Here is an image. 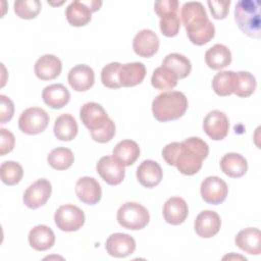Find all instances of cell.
<instances>
[{
    "mask_svg": "<svg viewBox=\"0 0 261 261\" xmlns=\"http://www.w3.org/2000/svg\"><path fill=\"white\" fill-rule=\"evenodd\" d=\"M162 157L167 164L175 166L185 175H194L202 167L209 154L208 144L198 137H190L184 142H172L162 149Z\"/></svg>",
    "mask_w": 261,
    "mask_h": 261,
    "instance_id": "6da1fadb",
    "label": "cell"
},
{
    "mask_svg": "<svg viewBox=\"0 0 261 261\" xmlns=\"http://www.w3.org/2000/svg\"><path fill=\"white\" fill-rule=\"evenodd\" d=\"M188 109V99L179 91L163 92L152 102L154 117L160 122L175 120L181 117Z\"/></svg>",
    "mask_w": 261,
    "mask_h": 261,
    "instance_id": "7a4b0ae2",
    "label": "cell"
},
{
    "mask_svg": "<svg viewBox=\"0 0 261 261\" xmlns=\"http://www.w3.org/2000/svg\"><path fill=\"white\" fill-rule=\"evenodd\" d=\"M234 21L245 35L259 39L261 37L260 1H239L234 7Z\"/></svg>",
    "mask_w": 261,
    "mask_h": 261,
    "instance_id": "3957f363",
    "label": "cell"
},
{
    "mask_svg": "<svg viewBox=\"0 0 261 261\" xmlns=\"http://www.w3.org/2000/svg\"><path fill=\"white\" fill-rule=\"evenodd\" d=\"M116 218L122 227L139 230L149 223L150 215L147 208L143 205L137 202H126L119 207Z\"/></svg>",
    "mask_w": 261,
    "mask_h": 261,
    "instance_id": "277c9868",
    "label": "cell"
},
{
    "mask_svg": "<svg viewBox=\"0 0 261 261\" xmlns=\"http://www.w3.org/2000/svg\"><path fill=\"white\" fill-rule=\"evenodd\" d=\"M80 118L83 124L90 130V134L106 127L113 121L109 118L102 105L96 102L84 104L80 109Z\"/></svg>",
    "mask_w": 261,
    "mask_h": 261,
    "instance_id": "5b68a950",
    "label": "cell"
},
{
    "mask_svg": "<svg viewBox=\"0 0 261 261\" xmlns=\"http://www.w3.org/2000/svg\"><path fill=\"white\" fill-rule=\"evenodd\" d=\"M54 221L62 231H76L85 223V214L77 206L65 204L55 211Z\"/></svg>",
    "mask_w": 261,
    "mask_h": 261,
    "instance_id": "8992f818",
    "label": "cell"
},
{
    "mask_svg": "<svg viewBox=\"0 0 261 261\" xmlns=\"http://www.w3.org/2000/svg\"><path fill=\"white\" fill-rule=\"evenodd\" d=\"M48 123L49 115L40 107L27 108L18 118V127L27 135H38L44 132Z\"/></svg>",
    "mask_w": 261,
    "mask_h": 261,
    "instance_id": "52a82bcc",
    "label": "cell"
},
{
    "mask_svg": "<svg viewBox=\"0 0 261 261\" xmlns=\"http://www.w3.org/2000/svg\"><path fill=\"white\" fill-rule=\"evenodd\" d=\"M101 5V1H72L66 7V19L73 27H84L91 21L92 12L97 11Z\"/></svg>",
    "mask_w": 261,
    "mask_h": 261,
    "instance_id": "ba28073f",
    "label": "cell"
},
{
    "mask_svg": "<svg viewBox=\"0 0 261 261\" xmlns=\"http://www.w3.org/2000/svg\"><path fill=\"white\" fill-rule=\"evenodd\" d=\"M124 165L113 155H106L100 158L96 165L97 172L110 186L119 185L125 175Z\"/></svg>",
    "mask_w": 261,
    "mask_h": 261,
    "instance_id": "9c48e42d",
    "label": "cell"
},
{
    "mask_svg": "<svg viewBox=\"0 0 261 261\" xmlns=\"http://www.w3.org/2000/svg\"><path fill=\"white\" fill-rule=\"evenodd\" d=\"M52 193L51 182L46 178H40L33 182L23 194V203L30 209H37L46 204Z\"/></svg>",
    "mask_w": 261,
    "mask_h": 261,
    "instance_id": "30bf717a",
    "label": "cell"
},
{
    "mask_svg": "<svg viewBox=\"0 0 261 261\" xmlns=\"http://www.w3.org/2000/svg\"><path fill=\"white\" fill-rule=\"evenodd\" d=\"M200 193L206 203L218 205L226 199L228 187L222 178L218 176H208L202 181Z\"/></svg>",
    "mask_w": 261,
    "mask_h": 261,
    "instance_id": "8fae6325",
    "label": "cell"
},
{
    "mask_svg": "<svg viewBox=\"0 0 261 261\" xmlns=\"http://www.w3.org/2000/svg\"><path fill=\"white\" fill-rule=\"evenodd\" d=\"M203 128L210 139L214 141L223 140L228 134V118L222 111L212 110L205 116Z\"/></svg>",
    "mask_w": 261,
    "mask_h": 261,
    "instance_id": "7c38bea8",
    "label": "cell"
},
{
    "mask_svg": "<svg viewBox=\"0 0 261 261\" xmlns=\"http://www.w3.org/2000/svg\"><path fill=\"white\" fill-rule=\"evenodd\" d=\"M105 248L110 256L124 258L134 253L136 249V241L127 233L115 232L108 237Z\"/></svg>",
    "mask_w": 261,
    "mask_h": 261,
    "instance_id": "4fadbf2b",
    "label": "cell"
},
{
    "mask_svg": "<svg viewBox=\"0 0 261 261\" xmlns=\"http://www.w3.org/2000/svg\"><path fill=\"white\" fill-rule=\"evenodd\" d=\"M133 49L140 57H151L159 49V38L152 30H141L133 40Z\"/></svg>",
    "mask_w": 261,
    "mask_h": 261,
    "instance_id": "5bb4252c",
    "label": "cell"
},
{
    "mask_svg": "<svg viewBox=\"0 0 261 261\" xmlns=\"http://www.w3.org/2000/svg\"><path fill=\"white\" fill-rule=\"evenodd\" d=\"M221 220L219 215L215 211L204 210L201 211L194 223L196 233L204 239L214 237L220 229Z\"/></svg>",
    "mask_w": 261,
    "mask_h": 261,
    "instance_id": "9a60e30c",
    "label": "cell"
},
{
    "mask_svg": "<svg viewBox=\"0 0 261 261\" xmlns=\"http://www.w3.org/2000/svg\"><path fill=\"white\" fill-rule=\"evenodd\" d=\"M75 194L83 203L95 205L101 200L102 189L94 177L83 176L79 178L75 184Z\"/></svg>",
    "mask_w": 261,
    "mask_h": 261,
    "instance_id": "2e32d148",
    "label": "cell"
},
{
    "mask_svg": "<svg viewBox=\"0 0 261 261\" xmlns=\"http://www.w3.org/2000/svg\"><path fill=\"white\" fill-rule=\"evenodd\" d=\"M68 84L76 92L88 91L95 82L94 70L86 64H77L68 72Z\"/></svg>",
    "mask_w": 261,
    "mask_h": 261,
    "instance_id": "e0dca14e",
    "label": "cell"
},
{
    "mask_svg": "<svg viewBox=\"0 0 261 261\" xmlns=\"http://www.w3.org/2000/svg\"><path fill=\"white\" fill-rule=\"evenodd\" d=\"M34 69L38 79L42 81H51L61 73L62 63L55 55L45 54L36 61Z\"/></svg>",
    "mask_w": 261,
    "mask_h": 261,
    "instance_id": "ac0fdd59",
    "label": "cell"
},
{
    "mask_svg": "<svg viewBox=\"0 0 261 261\" xmlns=\"http://www.w3.org/2000/svg\"><path fill=\"white\" fill-rule=\"evenodd\" d=\"M162 213L167 223L172 225L181 224L189 214L188 204L180 197H171L165 202Z\"/></svg>",
    "mask_w": 261,
    "mask_h": 261,
    "instance_id": "d6986e66",
    "label": "cell"
},
{
    "mask_svg": "<svg viewBox=\"0 0 261 261\" xmlns=\"http://www.w3.org/2000/svg\"><path fill=\"white\" fill-rule=\"evenodd\" d=\"M137 178L145 188H154L160 184L163 172L161 166L154 160H144L137 168Z\"/></svg>",
    "mask_w": 261,
    "mask_h": 261,
    "instance_id": "ffe728a7",
    "label": "cell"
},
{
    "mask_svg": "<svg viewBox=\"0 0 261 261\" xmlns=\"http://www.w3.org/2000/svg\"><path fill=\"white\" fill-rule=\"evenodd\" d=\"M236 245L244 252L251 255H260L261 232L256 227L242 229L234 239Z\"/></svg>",
    "mask_w": 261,
    "mask_h": 261,
    "instance_id": "44dd1931",
    "label": "cell"
},
{
    "mask_svg": "<svg viewBox=\"0 0 261 261\" xmlns=\"http://www.w3.org/2000/svg\"><path fill=\"white\" fill-rule=\"evenodd\" d=\"M42 98L46 105L52 109L64 107L70 99V93L62 84H52L44 88Z\"/></svg>",
    "mask_w": 261,
    "mask_h": 261,
    "instance_id": "7402d4cb",
    "label": "cell"
},
{
    "mask_svg": "<svg viewBox=\"0 0 261 261\" xmlns=\"http://www.w3.org/2000/svg\"><path fill=\"white\" fill-rule=\"evenodd\" d=\"M146 76V67L142 62L121 64L118 71V80L121 87H134L143 82Z\"/></svg>",
    "mask_w": 261,
    "mask_h": 261,
    "instance_id": "603a6c76",
    "label": "cell"
},
{
    "mask_svg": "<svg viewBox=\"0 0 261 261\" xmlns=\"http://www.w3.org/2000/svg\"><path fill=\"white\" fill-rule=\"evenodd\" d=\"M29 243L37 251H47L55 244V234L50 227L40 224L30 230Z\"/></svg>",
    "mask_w": 261,
    "mask_h": 261,
    "instance_id": "cb8c5ba5",
    "label": "cell"
},
{
    "mask_svg": "<svg viewBox=\"0 0 261 261\" xmlns=\"http://www.w3.org/2000/svg\"><path fill=\"white\" fill-rule=\"evenodd\" d=\"M220 168L229 177L238 178L245 175L248 170V162L239 153H227L220 160Z\"/></svg>",
    "mask_w": 261,
    "mask_h": 261,
    "instance_id": "d4e9b609",
    "label": "cell"
},
{
    "mask_svg": "<svg viewBox=\"0 0 261 261\" xmlns=\"http://www.w3.org/2000/svg\"><path fill=\"white\" fill-rule=\"evenodd\" d=\"M205 61L209 68L220 70L230 64L231 53L225 45L215 44L206 51Z\"/></svg>",
    "mask_w": 261,
    "mask_h": 261,
    "instance_id": "484cf974",
    "label": "cell"
},
{
    "mask_svg": "<svg viewBox=\"0 0 261 261\" xmlns=\"http://www.w3.org/2000/svg\"><path fill=\"white\" fill-rule=\"evenodd\" d=\"M77 130V122L71 114L63 113L55 119L53 132L58 140L71 141L76 137Z\"/></svg>",
    "mask_w": 261,
    "mask_h": 261,
    "instance_id": "4316f807",
    "label": "cell"
},
{
    "mask_svg": "<svg viewBox=\"0 0 261 261\" xmlns=\"http://www.w3.org/2000/svg\"><path fill=\"white\" fill-rule=\"evenodd\" d=\"M113 156L124 166L133 165L140 156V147L133 140H122L115 145Z\"/></svg>",
    "mask_w": 261,
    "mask_h": 261,
    "instance_id": "83f0119b",
    "label": "cell"
},
{
    "mask_svg": "<svg viewBox=\"0 0 261 261\" xmlns=\"http://www.w3.org/2000/svg\"><path fill=\"white\" fill-rule=\"evenodd\" d=\"M162 66L170 69L177 79L187 77L192 70L190 59L179 53H170L166 55L162 61Z\"/></svg>",
    "mask_w": 261,
    "mask_h": 261,
    "instance_id": "f1b7e54d",
    "label": "cell"
},
{
    "mask_svg": "<svg viewBox=\"0 0 261 261\" xmlns=\"http://www.w3.org/2000/svg\"><path fill=\"white\" fill-rule=\"evenodd\" d=\"M256 86V79L249 71L234 72L233 94H236L238 97L246 98L251 96L254 93Z\"/></svg>",
    "mask_w": 261,
    "mask_h": 261,
    "instance_id": "f546056e",
    "label": "cell"
},
{
    "mask_svg": "<svg viewBox=\"0 0 261 261\" xmlns=\"http://www.w3.org/2000/svg\"><path fill=\"white\" fill-rule=\"evenodd\" d=\"M47 161L52 168L56 170H65L72 165L74 156L70 149L65 147H57L49 153Z\"/></svg>",
    "mask_w": 261,
    "mask_h": 261,
    "instance_id": "4dcf8cb0",
    "label": "cell"
},
{
    "mask_svg": "<svg viewBox=\"0 0 261 261\" xmlns=\"http://www.w3.org/2000/svg\"><path fill=\"white\" fill-rule=\"evenodd\" d=\"M177 76L168 68L160 66L155 68L151 76L152 86L161 91L172 90L177 85Z\"/></svg>",
    "mask_w": 261,
    "mask_h": 261,
    "instance_id": "1f68e13d",
    "label": "cell"
},
{
    "mask_svg": "<svg viewBox=\"0 0 261 261\" xmlns=\"http://www.w3.org/2000/svg\"><path fill=\"white\" fill-rule=\"evenodd\" d=\"M233 79L234 72L232 70L219 71L212 80V89L218 96H229L233 94Z\"/></svg>",
    "mask_w": 261,
    "mask_h": 261,
    "instance_id": "d6a6232c",
    "label": "cell"
},
{
    "mask_svg": "<svg viewBox=\"0 0 261 261\" xmlns=\"http://www.w3.org/2000/svg\"><path fill=\"white\" fill-rule=\"evenodd\" d=\"M187 34L193 44L202 46L213 39L215 35V27L210 20H208L202 25L187 30Z\"/></svg>",
    "mask_w": 261,
    "mask_h": 261,
    "instance_id": "836d02e7",
    "label": "cell"
},
{
    "mask_svg": "<svg viewBox=\"0 0 261 261\" xmlns=\"http://www.w3.org/2000/svg\"><path fill=\"white\" fill-rule=\"evenodd\" d=\"M0 175L5 185L15 186L21 180L23 169L18 162L4 161L0 166Z\"/></svg>",
    "mask_w": 261,
    "mask_h": 261,
    "instance_id": "e575fe53",
    "label": "cell"
},
{
    "mask_svg": "<svg viewBox=\"0 0 261 261\" xmlns=\"http://www.w3.org/2000/svg\"><path fill=\"white\" fill-rule=\"evenodd\" d=\"M206 16H208L207 12L201 2H186L180 9V19L185 27L198 18Z\"/></svg>",
    "mask_w": 261,
    "mask_h": 261,
    "instance_id": "d590c367",
    "label": "cell"
},
{
    "mask_svg": "<svg viewBox=\"0 0 261 261\" xmlns=\"http://www.w3.org/2000/svg\"><path fill=\"white\" fill-rule=\"evenodd\" d=\"M42 5L39 0H17L14 2L15 14L23 19H33L41 11Z\"/></svg>",
    "mask_w": 261,
    "mask_h": 261,
    "instance_id": "8d00e7d4",
    "label": "cell"
},
{
    "mask_svg": "<svg viewBox=\"0 0 261 261\" xmlns=\"http://www.w3.org/2000/svg\"><path fill=\"white\" fill-rule=\"evenodd\" d=\"M121 63L111 62L105 65L101 70V82L109 89H119L121 85L118 80V71Z\"/></svg>",
    "mask_w": 261,
    "mask_h": 261,
    "instance_id": "74e56055",
    "label": "cell"
},
{
    "mask_svg": "<svg viewBox=\"0 0 261 261\" xmlns=\"http://www.w3.org/2000/svg\"><path fill=\"white\" fill-rule=\"evenodd\" d=\"M179 2L177 0H161L154 3L155 13L160 17V19L178 16Z\"/></svg>",
    "mask_w": 261,
    "mask_h": 261,
    "instance_id": "f35d334b",
    "label": "cell"
},
{
    "mask_svg": "<svg viewBox=\"0 0 261 261\" xmlns=\"http://www.w3.org/2000/svg\"><path fill=\"white\" fill-rule=\"evenodd\" d=\"M159 27L161 30V33L165 37H174L178 34L179 28H180V18L179 16H172L160 19Z\"/></svg>",
    "mask_w": 261,
    "mask_h": 261,
    "instance_id": "ab89813d",
    "label": "cell"
},
{
    "mask_svg": "<svg viewBox=\"0 0 261 261\" xmlns=\"http://www.w3.org/2000/svg\"><path fill=\"white\" fill-rule=\"evenodd\" d=\"M211 14L215 19H223L228 14V9L230 5V1H219V0H209L207 2Z\"/></svg>",
    "mask_w": 261,
    "mask_h": 261,
    "instance_id": "60d3db41",
    "label": "cell"
},
{
    "mask_svg": "<svg viewBox=\"0 0 261 261\" xmlns=\"http://www.w3.org/2000/svg\"><path fill=\"white\" fill-rule=\"evenodd\" d=\"M0 155L4 156L13 150L15 138L10 130L3 127L0 128Z\"/></svg>",
    "mask_w": 261,
    "mask_h": 261,
    "instance_id": "b9f144b4",
    "label": "cell"
},
{
    "mask_svg": "<svg viewBox=\"0 0 261 261\" xmlns=\"http://www.w3.org/2000/svg\"><path fill=\"white\" fill-rule=\"evenodd\" d=\"M0 122H8L14 114L13 102L5 95H0Z\"/></svg>",
    "mask_w": 261,
    "mask_h": 261,
    "instance_id": "7bdbcfd3",
    "label": "cell"
}]
</instances>
